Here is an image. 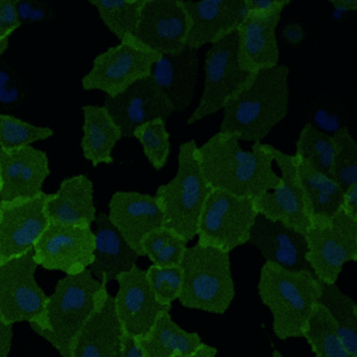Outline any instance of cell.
Returning a JSON list of instances; mask_svg holds the SVG:
<instances>
[{"label":"cell","mask_w":357,"mask_h":357,"mask_svg":"<svg viewBox=\"0 0 357 357\" xmlns=\"http://www.w3.org/2000/svg\"><path fill=\"white\" fill-rule=\"evenodd\" d=\"M202 176L211 189L256 199L276 189L281 178L273 170L272 145L240 146L236 135L217 132L195 149Z\"/></svg>","instance_id":"1"},{"label":"cell","mask_w":357,"mask_h":357,"mask_svg":"<svg viewBox=\"0 0 357 357\" xmlns=\"http://www.w3.org/2000/svg\"><path fill=\"white\" fill-rule=\"evenodd\" d=\"M289 67L278 65L250 74L225 107L220 132L244 142H262L289 112Z\"/></svg>","instance_id":"2"},{"label":"cell","mask_w":357,"mask_h":357,"mask_svg":"<svg viewBox=\"0 0 357 357\" xmlns=\"http://www.w3.org/2000/svg\"><path fill=\"white\" fill-rule=\"evenodd\" d=\"M109 294L107 285L94 278L89 269L61 278L47 298L46 329L38 336L50 342L61 356L71 357L82 329Z\"/></svg>","instance_id":"3"},{"label":"cell","mask_w":357,"mask_h":357,"mask_svg":"<svg viewBox=\"0 0 357 357\" xmlns=\"http://www.w3.org/2000/svg\"><path fill=\"white\" fill-rule=\"evenodd\" d=\"M257 291L272 314V331L278 340L301 339L319 303L320 281L310 272H292L275 264L261 266Z\"/></svg>","instance_id":"4"},{"label":"cell","mask_w":357,"mask_h":357,"mask_svg":"<svg viewBox=\"0 0 357 357\" xmlns=\"http://www.w3.org/2000/svg\"><path fill=\"white\" fill-rule=\"evenodd\" d=\"M179 266V304L183 308L225 314L236 297L230 255L195 244L188 246Z\"/></svg>","instance_id":"5"},{"label":"cell","mask_w":357,"mask_h":357,"mask_svg":"<svg viewBox=\"0 0 357 357\" xmlns=\"http://www.w3.org/2000/svg\"><path fill=\"white\" fill-rule=\"evenodd\" d=\"M195 149V139L179 146L176 176L161 185L154 195L162 211L163 227L185 243L197 237L199 217L211 190L202 176Z\"/></svg>","instance_id":"6"},{"label":"cell","mask_w":357,"mask_h":357,"mask_svg":"<svg viewBox=\"0 0 357 357\" xmlns=\"http://www.w3.org/2000/svg\"><path fill=\"white\" fill-rule=\"evenodd\" d=\"M257 215L252 198L211 189L197 227V244L230 255L248 244Z\"/></svg>","instance_id":"7"},{"label":"cell","mask_w":357,"mask_h":357,"mask_svg":"<svg viewBox=\"0 0 357 357\" xmlns=\"http://www.w3.org/2000/svg\"><path fill=\"white\" fill-rule=\"evenodd\" d=\"M36 269L33 252L0 265V316L10 325L29 323L38 335L46 329L49 296L35 278Z\"/></svg>","instance_id":"8"},{"label":"cell","mask_w":357,"mask_h":357,"mask_svg":"<svg viewBox=\"0 0 357 357\" xmlns=\"http://www.w3.org/2000/svg\"><path fill=\"white\" fill-rule=\"evenodd\" d=\"M237 33H229L227 38L211 45L205 56V83L202 96L195 112L186 123L197 122L224 110L227 102L234 97L249 79L238 65L237 58Z\"/></svg>","instance_id":"9"},{"label":"cell","mask_w":357,"mask_h":357,"mask_svg":"<svg viewBox=\"0 0 357 357\" xmlns=\"http://www.w3.org/2000/svg\"><path fill=\"white\" fill-rule=\"evenodd\" d=\"M304 236L310 272L323 284H337L344 266L357 261V221L342 211L328 225L312 227Z\"/></svg>","instance_id":"10"},{"label":"cell","mask_w":357,"mask_h":357,"mask_svg":"<svg viewBox=\"0 0 357 357\" xmlns=\"http://www.w3.org/2000/svg\"><path fill=\"white\" fill-rule=\"evenodd\" d=\"M161 56L139 47L130 39L100 52L91 70L82 78L86 91H102L115 97L135 82L150 77L153 66Z\"/></svg>","instance_id":"11"},{"label":"cell","mask_w":357,"mask_h":357,"mask_svg":"<svg viewBox=\"0 0 357 357\" xmlns=\"http://www.w3.org/2000/svg\"><path fill=\"white\" fill-rule=\"evenodd\" d=\"M94 248L93 227L50 222L33 246V260L38 268L74 276L90 268Z\"/></svg>","instance_id":"12"},{"label":"cell","mask_w":357,"mask_h":357,"mask_svg":"<svg viewBox=\"0 0 357 357\" xmlns=\"http://www.w3.org/2000/svg\"><path fill=\"white\" fill-rule=\"evenodd\" d=\"M43 192L29 199L0 201V265L30 252L49 227Z\"/></svg>","instance_id":"13"},{"label":"cell","mask_w":357,"mask_h":357,"mask_svg":"<svg viewBox=\"0 0 357 357\" xmlns=\"http://www.w3.org/2000/svg\"><path fill=\"white\" fill-rule=\"evenodd\" d=\"M272 155L273 162L277 163V167L281 172V182L276 189L253 199L256 211L269 221L280 222L297 231L305 233L312 224L305 197L297 177L294 158L275 146H272Z\"/></svg>","instance_id":"14"},{"label":"cell","mask_w":357,"mask_h":357,"mask_svg":"<svg viewBox=\"0 0 357 357\" xmlns=\"http://www.w3.org/2000/svg\"><path fill=\"white\" fill-rule=\"evenodd\" d=\"M188 17L181 0H145L131 40L160 56L185 49Z\"/></svg>","instance_id":"15"},{"label":"cell","mask_w":357,"mask_h":357,"mask_svg":"<svg viewBox=\"0 0 357 357\" xmlns=\"http://www.w3.org/2000/svg\"><path fill=\"white\" fill-rule=\"evenodd\" d=\"M114 307L122 332L134 339L145 336L158 317L172 308L161 305L151 291L146 273L138 265L116 280Z\"/></svg>","instance_id":"16"},{"label":"cell","mask_w":357,"mask_h":357,"mask_svg":"<svg viewBox=\"0 0 357 357\" xmlns=\"http://www.w3.org/2000/svg\"><path fill=\"white\" fill-rule=\"evenodd\" d=\"M188 17L185 47L198 51L234 33L246 17L245 0H181Z\"/></svg>","instance_id":"17"},{"label":"cell","mask_w":357,"mask_h":357,"mask_svg":"<svg viewBox=\"0 0 357 357\" xmlns=\"http://www.w3.org/2000/svg\"><path fill=\"white\" fill-rule=\"evenodd\" d=\"M103 107L126 139L132 138L134 131L145 123L167 121L174 114L151 77L135 82L115 97L105 98Z\"/></svg>","instance_id":"18"},{"label":"cell","mask_w":357,"mask_h":357,"mask_svg":"<svg viewBox=\"0 0 357 357\" xmlns=\"http://www.w3.org/2000/svg\"><path fill=\"white\" fill-rule=\"evenodd\" d=\"M49 176V157L43 150L33 146L0 149V201L42 195Z\"/></svg>","instance_id":"19"},{"label":"cell","mask_w":357,"mask_h":357,"mask_svg":"<svg viewBox=\"0 0 357 357\" xmlns=\"http://www.w3.org/2000/svg\"><path fill=\"white\" fill-rule=\"evenodd\" d=\"M107 217L139 257H142L144 238L163 227V214L157 198L139 192H115L109 201Z\"/></svg>","instance_id":"20"},{"label":"cell","mask_w":357,"mask_h":357,"mask_svg":"<svg viewBox=\"0 0 357 357\" xmlns=\"http://www.w3.org/2000/svg\"><path fill=\"white\" fill-rule=\"evenodd\" d=\"M246 245L256 248L265 262L292 272H310L305 236L292 227L257 215Z\"/></svg>","instance_id":"21"},{"label":"cell","mask_w":357,"mask_h":357,"mask_svg":"<svg viewBox=\"0 0 357 357\" xmlns=\"http://www.w3.org/2000/svg\"><path fill=\"white\" fill-rule=\"evenodd\" d=\"M282 13L266 17L246 14L237 27V58L246 74H255L280 65L277 27Z\"/></svg>","instance_id":"22"},{"label":"cell","mask_w":357,"mask_h":357,"mask_svg":"<svg viewBox=\"0 0 357 357\" xmlns=\"http://www.w3.org/2000/svg\"><path fill=\"white\" fill-rule=\"evenodd\" d=\"M198 51L185 49L162 55L151 68V79L174 113H185L195 98L198 81Z\"/></svg>","instance_id":"23"},{"label":"cell","mask_w":357,"mask_h":357,"mask_svg":"<svg viewBox=\"0 0 357 357\" xmlns=\"http://www.w3.org/2000/svg\"><path fill=\"white\" fill-rule=\"evenodd\" d=\"M94 224L97 225L94 261L89 271L98 281L107 285L135 268L139 256L114 227L106 211L98 213Z\"/></svg>","instance_id":"24"},{"label":"cell","mask_w":357,"mask_h":357,"mask_svg":"<svg viewBox=\"0 0 357 357\" xmlns=\"http://www.w3.org/2000/svg\"><path fill=\"white\" fill-rule=\"evenodd\" d=\"M46 214L52 224L91 227L98 214L91 179L82 174L63 179L58 192L49 193Z\"/></svg>","instance_id":"25"},{"label":"cell","mask_w":357,"mask_h":357,"mask_svg":"<svg viewBox=\"0 0 357 357\" xmlns=\"http://www.w3.org/2000/svg\"><path fill=\"white\" fill-rule=\"evenodd\" d=\"M122 328L109 294L74 342L71 357H121Z\"/></svg>","instance_id":"26"},{"label":"cell","mask_w":357,"mask_h":357,"mask_svg":"<svg viewBox=\"0 0 357 357\" xmlns=\"http://www.w3.org/2000/svg\"><path fill=\"white\" fill-rule=\"evenodd\" d=\"M294 158L296 172L301 185L312 227L328 225L341 211L344 192L331 176L305 161Z\"/></svg>","instance_id":"27"},{"label":"cell","mask_w":357,"mask_h":357,"mask_svg":"<svg viewBox=\"0 0 357 357\" xmlns=\"http://www.w3.org/2000/svg\"><path fill=\"white\" fill-rule=\"evenodd\" d=\"M82 113L83 135L81 149L84 160L94 167L99 165H112L114 149L122 139L118 126L103 106L86 105L83 106Z\"/></svg>","instance_id":"28"},{"label":"cell","mask_w":357,"mask_h":357,"mask_svg":"<svg viewBox=\"0 0 357 357\" xmlns=\"http://www.w3.org/2000/svg\"><path fill=\"white\" fill-rule=\"evenodd\" d=\"M142 357H179L195 352L202 345L197 332L179 326L170 312L162 313L145 336L137 339Z\"/></svg>","instance_id":"29"},{"label":"cell","mask_w":357,"mask_h":357,"mask_svg":"<svg viewBox=\"0 0 357 357\" xmlns=\"http://www.w3.org/2000/svg\"><path fill=\"white\" fill-rule=\"evenodd\" d=\"M319 304L323 305L337 328L341 340L351 356L357 357V305L337 284L320 282Z\"/></svg>","instance_id":"30"},{"label":"cell","mask_w":357,"mask_h":357,"mask_svg":"<svg viewBox=\"0 0 357 357\" xmlns=\"http://www.w3.org/2000/svg\"><path fill=\"white\" fill-rule=\"evenodd\" d=\"M303 337L314 357H352L344 347L332 317L319 303L312 310Z\"/></svg>","instance_id":"31"},{"label":"cell","mask_w":357,"mask_h":357,"mask_svg":"<svg viewBox=\"0 0 357 357\" xmlns=\"http://www.w3.org/2000/svg\"><path fill=\"white\" fill-rule=\"evenodd\" d=\"M107 30L119 40H128L135 33L145 0H90Z\"/></svg>","instance_id":"32"},{"label":"cell","mask_w":357,"mask_h":357,"mask_svg":"<svg viewBox=\"0 0 357 357\" xmlns=\"http://www.w3.org/2000/svg\"><path fill=\"white\" fill-rule=\"evenodd\" d=\"M336 154V142L332 135L317 130L310 123H305L296 142L293 157L305 161L317 170L331 176L332 165Z\"/></svg>","instance_id":"33"},{"label":"cell","mask_w":357,"mask_h":357,"mask_svg":"<svg viewBox=\"0 0 357 357\" xmlns=\"http://www.w3.org/2000/svg\"><path fill=\"white\" fill-rule=\"evenodd\" d=\"M188 243L165 227L147 234L141 244V255L155 266H179Z\"/></svg>","instance_id":"34"},{"label":"cell","mask_w":357,"mask_h":357,"mask_svg":"<svg viewBox=\"0 0 357 357\" xmlns=\"http://www.w3.org/2000/svg\"><path fill=\"white\" fill-rule=\"evenodd\" d=\"M332 137L336 142V154L331 177L345 192L357 185V144L348 126L336 131Z\"/></svg>","instance_id":"35"},{"label":"cell","mask_w":357,"mask_h":357,"mask_svg":"<svg viewBox=\"0 0 357 357\" xmlns=\"http://www.w3.org/2000/svg\"><path fill=\"white\" fill-rule=\"evenodd\" d=\"M135 138L142 146L149 163L155 170H162L170 157V134L166 128V121L155 119L134 131Z\"/></svg>","instance_id":"36"},{"label":"cell","mask_w":357,"mask_h":357,"mask_svg":"<svg viewBox=\"0 0 357 357\" xmlns=\"http://www.w3.org/2000/svg\"><path fill=\"white\" fill-rule=\"evenodd\" d=\"M54 135L47 126H36L17 116L0 114V149L33 146L35 142L46 141Z\"/></svg>","instance_id":"37"},{"label":"cell","mask_w":357,"mask_h":357,"mask_svg":"<svg viewBox=\"0 0 357 357\" xmlns=\"http://www.w3.org/2000/svg\"><path fill=\"white\" fill-rule=\"evenodd\" d=\"M149 285L157 301L167 308H172L174 301H178L182 287L181 266H155L150 265L145 271Z\"/></svg>","instance_id":"38"},{"label":"cell","mask_w":357,"mask_h":357,"mask_svg":"<svg viewBox=\"0 0 357 357\" xmlns=\"http://www.w3.org/2000/svg\"><path fill=\"white\" fill-rule=\"evenodd\" d=\"M312 121L309 122L317 130L333 135L336 131L340 130L347 126L345 118L347 115L342 109L336 105L335 100L321 99L312 107Z\"/></svg>","instance_id":"39"},{"label":"cell","mask_w":357,"mask_h":357,"mask_svg":"<svg viewBox=\"0 0 357 357\" xmlns=\"http://www.w3.org/2000/svg\"><path fill=\"white\" fill-rule=\"evenodd\" d=\"M15 0H0V42L10 36L22 26L17 15Z\"/></svg>","instance_id":"40"},{"label":"cell","mask_w":357,"mask_h":357,"mask_svg":"<svg viewBox=\"0 0 357 357\" xmlns=\"http://www.w3.org/2000/svg\"><path fill=\"white\" fill-rule=\"evenodd\" d=\"M289 4V0H245L246 14L257 17L282 13Z\"/></svg>","instance_id":"41"},{"label":"cell","mask_w":357,"mask_h":357,"mask_svg":"<svg viewBox=\"0 0 357 357\" xmlns=\"http://www.w3.org/2000/svg\"><path fill=\"white\" fill-rule=\"evenodd\" d=\"M17 10L20 23H23L24 19L36 22V20H42V19H49L52 15V10L45 4L17 1Z\"/></svg>","instance_id":"42"},{"label":"cell","mask_w":357,"mask_h":357,"mask_svg":"<svg viewBox=\"0 0 357 357\" xmlns=\"http://www.w3.org/2000/svg\"><path fill=\"white\" fill-rule=\"evenodd\" d=\"M281 36L288 46H298L307 39V31L300 23H288L284 26Z\"/></svg>","instance_id":"43"},{"label":"cell","mask_w":357,"mask_h":357,"mask_svg":"<svg viewBox=\"0 0 357 357\" xmlns=\"http://www.w3.org/2000/svg\"><path fill=\"white\" fill-rule=\"evenodd\" d=\"M14 331L13 325L7 324L0 316V357H8L13 348Z\"/></svg>","instance_id":"44"},{"label":"cell","mask_w":357,"mask_h":357,"mask_svg":"<svg viewBox=\"0 0 357 357\" xmlns=\"http://www.w3.org/2000/svg\"><path fill=\"white\" fill-rule=\"evenodd\" d=\"M341 211L352 220L357 221V185L344 192Z\"/></svg>","instance_id":"45"},{"label":"cell","mask_w":357,"mask_h":357,"mask_svg":"<svg viewBox=\"0 0 357 357\" xmlns=\"http://www.w3.org/2000/svg\"><path fill=\"white\" fill-rule=\"evenodd\" d=\"M121 357H142L138 340L129 335L122 336V354Z\"/></svg>","instance_id":"46"},{"label":"cell","mask_w":357,"mask_h":357,"mask_svg":"<svg viewBox=\"0 0 357 357\" xmlns=\"http://www.w3.org/2000/svg\"><path fill=\"white\" fill-rule=\"evenodd\" d=\"M217 355H218V349L215 347H213L211 344H206V342H202V345L199 348H197L195 352L179 357H217Z\"/></svg>","instance_id":"47"},{"label":"cell","mask_w":357,"mask_h":357,"mask_svg":"<svg viewBox=\"0 0 357 357\" xmlns=\"http://www.w3.org/2000/svg\"><path fill=\"white\" fill-rule=\"evenodd\" d=\"M331 6L339 13H355L357 0H331Z\"/></svg>","instance_id":"48"},{"label":"cell","mask_w":357,"mask_h":357,"mask_svg":"<svg viewBox=\"0 0 357 357\" xmlns=\"http://www.w3.org/2000/svg\"><path fill=\"white\" fill-rule=\"evenodd\" d=\"M8 46H10V39L0 42V56L8 50Z\"/></svg>","instance_id":"49"},{"label":"cell","mask_w":357,"mask_h":357,"mask_svg":"<svg viewBox=\"0 0 357 357\" xmlns=\"http://www.w3.org/2000/svg\"><path fill=\"white\" fill-rule=\"evenodd\" d=\"M272 357H284L282 356V354L280 352V351H277V349H275L273 352H272Z\"/></svg>","instance_id":"50"}]
</instances>
